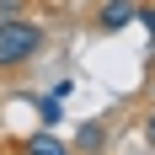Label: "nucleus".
<instances>
[{
	"mask_svg": "<svg viewBox=\"0 0 155 155\" xmlns=\"http://www.w3.org/2000/svg\"><path fill=\"white\" fill-rule=\"evenodd\" d=\"M48 43V32L27 16H11V21H0V70H21L27 59H38Z\"/></svg>",
	"mask_w": 155,
	"mask_h": 155,
	"instance_id": "obj_1",
	"label": "nucleus"
},
{
	"mask_svg": "<svg viewBox=\"0 0 155 155\" xmlns=\"http://www.w3.org/2000/svg\"><path fill=\"white\" fill-rule=\"evenodd\" d=\"M107 139H112L107 118H86V123L70 134V150H75V155H107Z\"/></svg>",
	"mask_w": 155,
	"mask_h": 155,
	"instance_id": "obj_2",
	"label": "nucleus"
},
{
	"mask_svg": "<svg viewBox=\"0 0 155 155\" xmlns=\"http://www.w3.org/2000/svg\"><path fill=\"white\" fill-rule=\"evenodd\" d=\"M128 21H139V0H102V11H96L102 32H123Z\"/></svg>",
	"mask_w": 155,
	"mask_h": 155,
	"instance_id": "obj_3",
	"label": "nucleus"
},
{
	"mask_svg": "<svg viewBox=\"0 0 155 155\" xmlns=\"http://www.w3.org/2000/svg\"><path fill=\"white\" fill-rule=\"evenodd\" d=\"M27 155H75V150H70V139H59L54 128H38L27 139Z\"/></svg>",
	"mask_w": 155,
	"mask_h": 155,
	"instance_id": "obj_4",
	"label": "nucleus"
},
{
	"mask_svg": "<svg viewBox=\"0 0 155 155\" xmlns=\"http://www.w3.org/2000/svg\"><path fill=\"white\" fill-rule=\"evenodd\" d=\"M139 21H144V32L155 38V5H139Z\"/></svg>",
	"mask_w": 155,
	"mask_h": 155,
	"instance_id": "obj_5",
	"label": "nucleus"
},
{
	"mask_svg": "<svg viewBox=\"0 0 155 155\" xmlns=\"http://www.w3.org/2000/svg\"><path fill=\"white\" fill-rule=\"evenodd\" d=\"M16 11H21V0H0V21H11Z\"/></svg>",
	"mask_w": 155,
	"mask_h": 155,
	"instance_id": "obj_6",
	"label": "nucleus"
},
{
	"mask_svg": "<svg viewBox=\"0 0 155 155\" xmlns=\"http://www.w3.org/2000/svg\"><path fill=\"white\" fill-rule=\"evenodd\" d=\"M144 144H150V150H155V112H150V118H144Z\"/></svg>",
	"mask_w": 155,
	"mask_h": 155,
	"instance_id": "obj_7",
	"label": "nucleus"
}]
</instances>
